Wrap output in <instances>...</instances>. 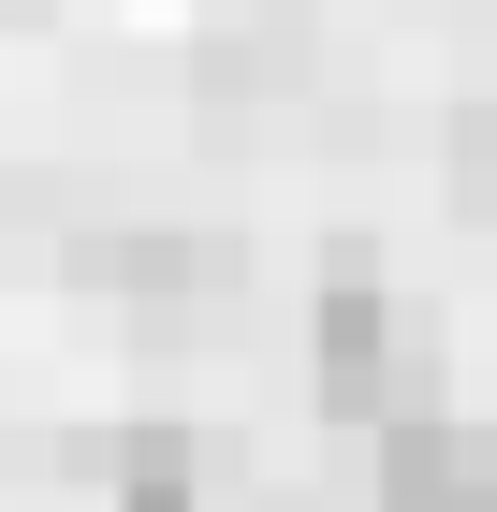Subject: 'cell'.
Here are the masks:
<instances>
[{"instance_id":"cell-5","label":"cell","mask_w":497,"mask_h":512,"mask_svg":"<svg viewBox=\"0 0 497 512\" xmlns=\"http://www.w3.org/2000/svg\"><path fill=\"white\" fill-rule=\"evenodd\" d=\"M454 205H468V220H497V103H468V118H454Z\"/></svg>"},{"instance_id":"cell-1","label":"cell","mask_w":497,"mask_h":512,"mask_svg":"<svg viewBox=\"0 0 497 512\" xmlns=\"http://www.w3.org/2000/svg\"><path fill=\"white\" fill-rule=\"evenodd\" d=\"M322 395H337V410H395V395H424L410 322H395V293H381L366 264L322 278Z\"/></svg>"},{"instance_id":"cell-3","label":"cell","mask_w":497,"mask_h":512,"mask_svg":"<svg viewBox=\"0 0 497 512\" xmlns=\"http://www.w3.org/2000/svg\"><path fill=\"white\" fill-rule=\"evenodd\" d=\"M117 512H191V439H132L117 454Z\"/></svg>"},{"instance_id":"cell-4","label":"cell","mask_w":497,"mask_h":512,"mask_svg":"<svg viewBox=\"0 0 497 512\" xmlns=\"http://www.w3.org/2000/svg\"><path fill=\"white\" fill-rule=\"evenodd\" d=\"M88 264H117L132 293H176V278H220L205 249H176V235H117V249H88Z\"/></svg>"},{"instance_id":"cell-2","label":"cell","mask_w":497,"mask_h":512,"mask_svg":"<svg viewBox=\"0 0 497 512\" xmlns=\"http://www.w3.org/2000/svg\"><path fill=\"white\" fill-rule=\"evenodd\" d=\"M381 512H497V425H454V410L395 425V454H381Z\"/></svg>"}]
</instances>
